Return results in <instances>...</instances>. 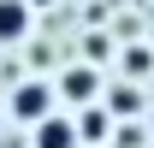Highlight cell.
<instances>
[{"mask_svg": "<svg viewBox=\"0 0 154 148\" xmlns=\"http://www.w3.org/2000/svg\"><path fill=\"white\" fill-rule=\"evenodd\" d=\"M30 148H77V125H71V119L42 113V119H36V130H30Z\"/></svg>", "mask_w": 154, "mask_h": 148, "instance_id": "1", "label": "cell"}, {"mask_svg": "<svg viewBox=\"0 0 154 148\" xmlns=\"http://www.w3.org/2000/svg\"><path fill=\"white\" fill-rule=\"evenodd\" d=\"M30 36V0H0V42Z\"/></svg>", "mask_w": 154, "mask_h": 148, "instance_id": "2", "label": "cell"}, {"mask_svg": "<svg viewBox=\"0 0 154 148\" xmlns=\"http://www.w3.org/2000/svg\"><path fill=\"white\" fill-rule=\"evenodd\" d=\"M48 107H54V95L42 89V83H24V89L12 95V119H30V125H36V119H42Z\"/></svg>", "mask_w": 154, "mask_h": 148, "instance_id": "3", "label": "cell"}, {"mask_svg": "<svg viewBox=\"0 0 154 148\" xmlns=\"http://www.w3.org/2000/svg\"><path fill=\"white\" fill-rule=\"evenodd\" d=\"M59 83H65V101H95V71L89 65H71Z\"/></svg>", "mask_w": 154, "mask_h": 148, "instance_id": "4", "label": "cell"}]
</instances>
